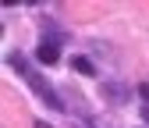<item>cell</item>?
I'll return each instance as SVG.
<instances>
[{
	"label": "cell",
	"instance_id": "obj_8",
	"mask_svg": "<svg viewBox=\"0 0 149 128\" xmlns=\"http://www.w3.org/2000/svg\"><path fill=\"white\" fill-rule=\"evenodd\" d=\"M32 128H53V125H50V121H36Z\"/></svg>",
	"mask_w": 149,
	"mask_h": 128
},
{
	"label": "cell",
	"instance_id": "obj_1",
	"mask_svg": "<svg viewBox=\"0 0 149 128\" xmlns=\"http://www.w3.org/2000/svg\"><path fill=\"white\" fill-rule=\"evenodd\" d=\"M4 68H11L14 75L22 78V82L32 89V93H36V100H43L53 114H64V111H68V100H61V93L50 85V78L43 75V71H36V68L29 64V57H25L22 50H11L7 57H4Z\"/></svg>",
	"mask_w": 149,
	"mask_h": 128
},
{
	"label": "cell",
	"instance_id": "obj_5",
	"mask_svg": "<svg viewBox=\"0 0 149 128\" xmlns=\"http://www.w3.org/2000/svg\"><path fill=\"white\" fill-rule=\"evenodd\" d=\"M68 64H71V71H78V75H85V78H96V75H100L96 61H92V57H85V53H74Z\"/></svg>",
	"mask_w": 149,
	"mask_h": 128
},
{
	"label": "cell",
	"instance_id": "obj_3",
	"mask_svg": "<svg viewBox=\"0 0 149 128\" xmlns=\"http://www.w3.org/2000/svg\"><path fill=\"white\" fill-rule=\"evenodd\" d=\"M36 61L46 64V68H57V64H61V46H53V43H43V39H39V46H36Z\"/></svg>",
	"mask_w": 149,
	"mask_h": 128
},
{
	"label": "cell",
	"instance_id": "obj_2",
	"mask_svg": "<svg viewBox=\"0 0 149 128\" xmlns=\"http://www.w3.org/2000/svg\"><path fill=\"white\" fill-rule=\"evenodd\" d=\"M36 22H39V32H43V43H53V46H64L71 36L64 32V25H57L50 14H36Z\"/></svg>",
	"mask_w": 149,
	"mask_h": 128
},
{
	"label": "cell",
	"instance_id": "obj_7",
	"mask_svg": "<svg viewBox=\"0 0 149 128\" xmlns=\"http://www.w3.org/2000/svg\"><path fill=\"white\" fill-rule=\"evenodd\" d=\"M139 118H142V121L149 125V103H142V111H139Z\"/></svg>",
	"mask_w": 149,
	"mask_h": 128
},
{
	"label": "cell",
	"instance_id": "obj_4",
	"mask_svg": "<svg viewBox=\"0 0 149 128\" xmlns=\"http://www.w3.org/2000/svg\"><path fill=\"white\" fill-rule=\"evenodd\" d=\"M103 96H107L110 103H128V85H124L121 78H107V82H103Z\"/></svg>",
	"mask_w": 149,
	"mask_h": 128
},
{
	"label": "cell",
	"instance_id": "obj_6",
	"mask_svg": "<svg viewBox=\"0 0 149 128\" xmlns=\"http://www.w3.org/2000/svg\"><path fill=\"white\" fill-rule=\"evenodd\" d=\"M139 96H142V100L149 103V82H139Z\"/></svg>",
	"mask_w": 149,
	"mask_h": 128
}]
</instances>
